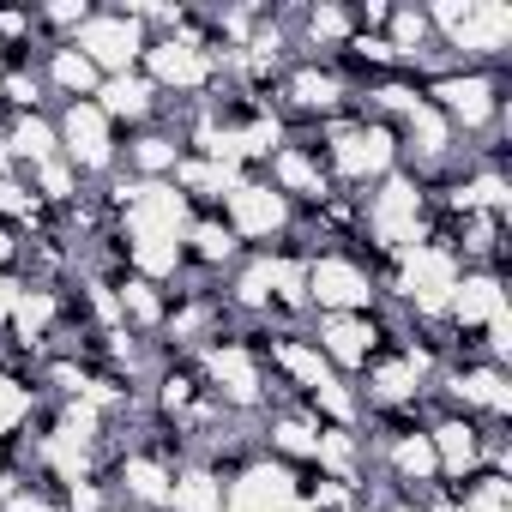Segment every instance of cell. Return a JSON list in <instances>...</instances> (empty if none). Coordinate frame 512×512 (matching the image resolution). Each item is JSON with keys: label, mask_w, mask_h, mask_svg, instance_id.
I'll list each match as a JSON object with an SVG mask.
<instances>
[{"label": "cell", "mask_w": 512, "mask_h": 512, "mask_svg": "<svg viewBox=\"0 0 512 512\" xmlns=\"http://www.w3.org/2000/svg\"><path fill=\"white\" fill-rule=\"evenodd\" d=\"M320 133V157L332 169V187L338 193H368L374 181H386L398 169V139L386 121H368V115H332L314 127Z\"/></svg>", "instance_id": "obj_1"}, {"label": "cell", "mask_w": 512, "mask_h": 512, "mask_svg": "<svg viewBox=\"0 0 512 512\" xmlns=\"http://www.w3.org/2000/svg\"><path fill=\"white\" fill-rule=\"evenodd\" d=\"M434 43L452 67H500L512 49V7L506 0H434L428 7Z\"/></svg>", "instance_id": "obj_2"}, {"label": "cell", "mask_w": 512, "mask_h": 512, "mask_svg": "<svg viewBox=\"0 0 512 512\" xmlns=\"http://www.w3.org/2000/svg\"><path fill=\"white\" fill-rule=\"evenodd\" d=\"M205 392L223 404V416H260L272 410V374H266V356L247 332H223L217 344H205L193 356Z\"/></svg>", "instance_id": "obj_3"}, {"label": "cell", "mask_w": 512, "mask_h": 512, "mask_svg": "<svg viewBox=\"0 0 512 512\" xmlns=\"http://www.w3.org/2000/svg\"><path fill=\"white\" fill-rule=\"evenodd\" d=\"M422 97H428V103L452 121V133H464V139H500L506 121H512L506 85H500V73H488V67H446V73L422 79Z\"/></svg>", "instance_id": "obj_4"}, {"label": "cell", "mask_w": 512, "mask_h": 512, "mask_svg": "<svg viewBox=\"0 0 512 512\" xmlns=\"http://www.w3.org/2000/svg\"><path fill=\"white\" fill-rule=\"evenodd\" d=\"M380 272L362 247H314L308 253V314H374Z\"/></svg>", "instance_id": "obj_5"}, {"label": "cell", "mask_w": 512, "mask_h": 512, "mask_svg": "<svg viewBox=\"0 0 512 512\" xmlns=\"http://www.w3.org/2000/svg\"><path fill=\"white\" fill-rule=\"evenodd\" d=\"M217 217L235 229V241L247 247V253H272V247H290V235H296V223H302V211L266 181V175H241L235 181V193L217 205Z\"/></svg>", "instance_id": "obj_6"}, {"label": "cell", "mask_w": 512, "mask_h": 512, "mask_svg": "<svg viewBox=\"0 0 512 512\" xmlns=\"http://www.w3.org/2000/svg\"><path fill=\"white\" fill-rule=\"evenodd\" d=\"M278 115H296V121H308V127H320V121H332V115H350V103H356V91H350V79L332 67V61H290L284 67V79H278Z\"/></svg>", "instance_id": "obj_7"}, {"label": "cell", "mask_w": 512, "mask_h": 512, "mask_svg": "<svg viewBox=\"0 0 512 512\" xmlns=\"http://www.w3.org/2000/svg\"><path fill=\"white\" fill-rule=\"evenodd\" d=\"M434 392L446 410H464L476 422H506L512 416V374L500 362H482V356H464V362H446L434 374Z\"/></svg>", "instance_id": "obj_8"}, {"label": "cell", "mask_w": 512, "mask_h": 512, "mask_svg": "<svg viewBox=\"0 0 512 512\" xmlns=\"http://www.w3.org/2000/svg\"><path fill=\"white\" fill-rule=\"evenodd\" d=\"M145 43H151V31H145L127 7H91V19L73 31V49H79L103 79L133 73V67L145 61Z\"/></svg>", "instance_id": "obj_9"}, {"label": "cell", "mask_w": 512, "mask_h": 512, "mask_svg": "<svg viewBox=\"0 0 512 512\" xmlns=\"http://www.w3.org/2000/svg\"><path fill=\"white\" fill-rule=\"evenodd\" d=\"M55 133H61V157L79 169V181L121 169V133H115V121L97 103H61L55 109Z\"/></svg>", "instance_id": "obj_10"}, {"label": "cell", "mask_w": 512, "mask_h": 512, "mask_svg": "<svg viewBox=\"0 0 512 512\" xmlns=\"http://www.w3.org/2000/svg\"><path fill=\"white\" fill-rule=\"evenodd\" d=\"M392 344V332H386V320L380 314H320V326H314V350L332 362V374H344V380H362V368L380 356Z\"/></svg>", "instance_id": "obj_11"}, {"label": "cell", "mask_w": 512, "mask_h": 512, "mask_svg": "<svg viewBox=\"0 0 512 512\" xmlns=\"http://www.w3.org/2000/svg\"><path fill=\"white\" fill-rule=\"evenodd\" d=\"M266 181L296 205V211H320L338 187H332V169H326V157H320V145H308V139H284L272 157H266Z\"/></svg>", "instance_id": "obj_12"}, {"label": "cell", "mask_w": 512, "mask_h": 512, "mask_svg": "<svg viewBox=\"0 0 512 512\" xmlns=\"http://www.w3.org/2000/svg\"><path fill=\"white\" fill-rule=\"evenodd\" d=\"M422 434H428V446H434V458H440V482H464V476H476V470L488 464V422H476V416H464V410L428 416Z\"/></svg>", "instance_id": "obj_13"}, {"label": "cell", "mask_w": 512, "mask_h": 512, "mask_svg": "<svg viewBox=\"0 0 512 512\" xmlns=\"http://www.w3.org/2000/svg\"><path fill=\"white\" fill-rule=\"evenodd\" d=\"M506 314V272H488V266H464V278H458V290H452V302H446V332L452 338H476L488 320H500Z\"/></svg>", "instance_id": "obj_14"}, {"label": "cell", "mask_w": 512, "mask_h": 512, "mask_svg": "<svg viewBox=\"0 0 512 512\" xmlns=\"http://www.w3.org/2000/svg\"><path fill=\"white\" fill-rule=\"evenodd\" d=\"M181 253H187V272L193 278H229L235 266H241V241H235V229L217 217V211H193V223H187V235H181Z\"/></svg>", "instance_id": "obj_15"}, {"label": "cell", "mask_w": 512, "mask_h": 512, "mask_svg": "<svg viewBox=\"0 0 512 512\" xmlns=\"http://www.w3.org/2000/svg\"><path fill=\"white\" fill-rule=\"evenodd\" d=\"M0 139H7L13 169H43L61 157V133H55V109H31V115H7L0 121Z\"/></svg>", "instance_id": "obj_16"}, {"label": "cell", "mask_w": 512, "mask_h": 512, "mask_svg": "<svg viewBox=\"0 0 512 512\" xmlns=\"http://www.w3.org/2000/svg\"><path fill=\"white\" fill-rule=\"evenodd\" d=\"M91 103H97V109H103V115H109L115 127L127 121L133 133H139V127H151V121H157V109H163L157 85H151V79H145L139 67H133V73H115V79H103V91H97Z\"/></svg>", "instance_id": "obj_17"}, {"label": "cell", "mask_w": 512, "mask_h": 512, "mask_svg": "<svg viewBox=\"0 0 512 512\" xmlns=\"http://www.w3.org/2000/svg\"><path fill=\"white\" fill-rule=\"evenodd\" d=\"M37 73H43L49 97H61V103H91V97L103 91V73H97L73 43H49L43 61H37Z\"/></svg>", "instance_id": "obj_18"}, {"label": "cell", "mask_w": 512, "mask_h": 512, "mask_svg": "<svg viewBox=\"0 0 512 512\" xmlns=\"http://www.w3.org/2000/svg\"><path fill=\"white\" fill-rule=\"evenodd\" d=\"M181 157H187L181 151V133L175 127H157V121L139 127V133H127V145H121V163H127L133 181H169Z\"/></svg>", "instance_id": "obj_19"}, {"label": "cell", "mask_w": 512, "mask_h": 512, "mask_svg": "<svg viewBox=\"0 0 512 512\" xmlns=\"http://www.w3.org/2000/svg\"><path fill=\"white\" fill-rule=\"evenodd\" d=\"M247 169H235V163H217V157H181L175 163V193L193 205V211H217L229 193H235V181H241Z\"/></svg>", "instance_id": "obj_20"}, {"label": "cell", "mask_w": 512, "mask_h": 512, "mask_svg": "<svg viewBox=\"0 0 512 512\" xmlns=\"http://www.w3.org/2000/svg\"><path fill=\"white\" fill-rule=\"evenodd\" d=\"M37 416H43V386H37L25 368L0 362V440L13 446V434H25Z\"/></svg>", "instance_id": "obj_21"}, {"label": "cell", "mask_w": 512, "mask_h": 512, "mask_svg": "<svg viewBox=\"0 0 512 512\" xmlns=\"http://www.w3.org/2000/svg\"><path fill=\"white\" fill-rule=\"evenodd\" d=\"M169 512H223V464H211V458L175 464Z\"/></svg>", "instance_id": "obj_22"}, {"label": "cell", "mask_w": 512, "mask_h": 512, "mask_svg": "<svg viewBox=\"0 0 512 512\" xmlns=\"http://www.w3.org/2000/svg\"><path fill=\"white\" fill-rule=\"evenodd\" d=\"M115 302H121V326H127V332H139V338H157V332H163L169 290H157V284L121 272V278H115Z\"/></svg>", "instance_id": "obj_23"}, {"label": "cell", "mask_w": 512, "mask_h": 512, "mask_svg": "<svg viewBox=\"0 0 512 512\" xmlns=\"http://www.w3.org/2000/svg\"><path fill=\"white\" fill-rule=\"evenodd\" d=\"M31 181V193L43 199V211H67L79 193H85V181H79V169L67 163V157H55V163H43V169H31L25 175Z\"/></svg>", "instance_id": "obj_24"}, {"label": "cell", "mask_w": 512, "mask_h": 512, "mask_svg": "<svg viewBox=\"0 0 512 512\" xmlns=\"http://www.w3.org/2000/svg\"><path fill=\"white\" fill-rule=\"evenodd\" d=\"M25 488V470H13V464H0V506H7L13 494Z\"/></svg>", "instance_id": "obj_25"}, {"label": "cell", "mask_w": 512, "mask_h": 512, "mask_svg": "<svg viewBox=\"0 0 512 512\" xmlns=\"http://www.w3.org/2000/svg\"><path fill=\"white\" fill-rule=\"evenodd\" d=\"M374 512H422V506H416V500H404V494H386Z\"/></svg>", "instance_id": "obj_26"}, {"label": "cell", "mask_w": 512, "mask_h": 512, "mask_svg": "<svg viewBox=\"0 0 512 512\" xmlns=\"http://www.w3.org/2000/svg\"><path fill=\"white\" fill-rule=\"evenodd\" d=\"M103 512H127V506H115V500H109V506H103Z\"/></svg>", "instance_id": "obj_27"}, {"label": "cell", "mask_w": 512, "mask_h": 512, "mask_svg": "<svg viewBox=\"0 0 512 512\" xmlns=\"http://www.w3.org/2000/svg\"><path fill=\"white\" fill-rule=\"evenodd\" d=\"M0 458H7V440H0Z\"/></svg>", "instance_id": "obj_28"}]
</instances>
